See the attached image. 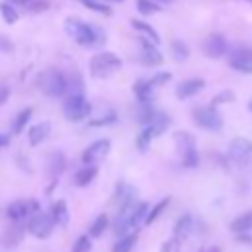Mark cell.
Here are the masks:
<instances>
[{"instance_id": "1", "label": "cell", "mask_w": 252, "mask_h": 252, "mask_svg": "<svg viewBox=\"0 0 252 252\" xmlns=\"http://www.w3.org/2000/svg\"><path fill=\"white\" fill-rule=\"evenodd\" d=\"M65 30L67 33L85 47H96L104 43V32L89 22H83L79 18H67L65 20Z\"/></svg>"}, {"instance_id": "2", "label": "cell", "mask_w": 252, "mask_h": 252, "mask_svg": "<svg viewBox=\"0 0 252 252\" xmlns=\"http://www.w3.org/2000/svg\"><path fill=\"white\" fill-rule=\"evenodd\" d=\"M146 217H148V203H132L130 207L118 211L116 215V220H114V232L118 236H124V234H130V230L138 228L142 222H146Z\"/></svg>"}, {"instance_id": "3", "label": "cell", "mask_w": 252, "mask_h": 252, "mask_svg": "<svg viewBox=\"0 0 252 252\" xmlns=\"http://www.w3.org/2000/svg\"><path fill=\"white\" fill-rule=\"evenodd\" d=\"M228 159L238 171L252 175V142L248 138H234L228 146Z\"/></svg>"}, {"instance_id": "4", "label": "cell", "mask_w": 252, "mask_h": 252, "mask_svg": "<svg viewBox=\"0 0 252 252\" xmlns=\"http://www.w3.org/2000/svg\"><path fill=\"white\" fill-rule=\"evenodd\" d=\"M39 89L49 96H61L69 91V77L57 69H47L39 75Z\"/></svg>"}, {"instance_id": "5", "label": "cell", "mask_w": 252, "mask_h": 252, "mask_svg": "<svg viewBox=\"0 0 252 252\" xmlns=\"http://www.w3.org/2000/svg\"><path fill=\"white\" fill-rule=\"evenodd\" d=\"M120 67H122L120 57H118V55H114V53H110V51L96 53V55L89 61V69H91L93 77H98V79L110 77V75H112V73H116Z\"/></svg>"}, {"instance_id": "6", "label": "cell", "mask_w": 252, "mask_h": 252, "mask_svg": "<svg viewBox=\"0 0 252 252\" xmlns=\"http://www.w3.org/2000/svg\"><path fill=\"white\" fill-rule=\"evenodd\" d=\"M63 112L71 122H79L91 114V104L83 94H69L63 102Z\"/></svg>"}, {"instance_id": "7", "label": "cell", "mask_w": 252, "mask_h": 252, "mask_svg": "<svg viewBox=\"0 0 252 252\" xmlns=\"http://www.w3.org/2000/svg\"><path fill=\"white\" fill-rule=\"evenodd\" d=\"M175 146L179 150V156H181V161L185 167H197L199 163V156H197V150H195V140L191 134L187 132H177L175 134Z\"/></svg>"}, {"instance_id": "8", "label": "cell", "mask_w": 252, "mask_h": 252, "mask_svg": "<svg viewBox=\"0 0 252 252\" xmlns=\"http://www.w3.org/2000/svg\"><path fill=\"white\" fill-rule=\"evenodd\" d=\"M193 120L199 128H205V130H220L222 128V118L217 110V106H201V108H195L193 110Z\"/></svg>"}, {"instance_id": "9", "label": "cell", "mask_w": 252, "mask_h": 252, "mask_svg": "<svg viewBox=\"0 0 252 252\" xmlns=\"http://www.w3.org/2000/svg\"><path fill=\"white\" fill-rule=\"evenodd\" d=\"M6 213H8V219L20 222V220L32 219L35 213H39V203L33 199H18V201L8 205Z\"/></svg>"}, {"instance_id": "10", "label": "cell", "mask_w": 252, "mask_h": 252, "mask_svg": "<svg viewBox=\"0 0 252 252\" xmlns=\"http://www.w3.org/2000/svg\"><path fill=\"white\" fill-rule=\"evenodd\" d=\"M55 224H57V222L53 220L51 213H49V215H47V213H35V215L30 219V222H28V230H30V234H33L35 238H47V236H51Z\"/></svg>"}, {"instance_id": "11", "label": "cell", "mask_w": 252, "mask_h": 252, "mask_svg": "<svg viewBox=\"0 0 252 252\" xmlns=\"http://www.w3.org/2000/svg\"><path fill=\"white\" fill-rule=\"evenodd\" d=\"M108 152H110V142H108V140H96V142H93V144L83 152L81 159H83V163H87V165H94V163H98L100 159H104V158L108 156Z\"/></svg>"}, {"instance_id": "12", "label": "cell", "mask_w": 252, "mask_h": 252, "mask_svg": "<svg viewBox=\"0 0 252 252\" xmlns=\"http://www.w3.org/2000/svg\"><path fill=\"white\" fill-rule=\"evenodd\" d=\"M226 39L222 37V35H219V33H211V35H207L205 37V41H203V53L207 55V57H213V59H217V57H222L224 53H226Z\"/></svg>"}, {"instance_id": "13", "label": "cell", "mask_w": 252, "mask_h": 252, "mask_svg": "<svg viewBox=\"0 0 252 252\" xmlns=\"http://www.w3.org/2000/svg\"><path fill=\"white\" fill-rule=\"evenodd\" d=\"M228 65L240 73H248L252 75V49L244 47V49H236L230 57H228Z\"/></svg>"}, {"instance_id": "14", "label": "cell", "mask_w": 252, "mask_h": 252, "mask_svg": "<svg viewBox=\"0 0 252 252\" xmlns=\"http://www.w3.org/2000/svg\"><path fill=\"white\" fill-rule=\"evenodd\" d=\"M132 203H136V189L128 183H118L116 193H114V205L118 207V211L130 207Z\"/></svg>"}, {"instance_id": "15", "label": "cell", "mask_w": 252, "mask_h": 252, "mask_svg": "<svg viewBox=\"0 0 252 252\" xmlns=\"http://www.w3.org/2000/svg\"><path fill=\"white\" fill-rule=\"evenodd\" d=\"M140 61H142V63H146V65H161V63H163V55L156 49V43H152L150 39L142 37Z\"/></svg>"}, {"instance_id": "16", "label": "cell", "mask_w": 252, "mask_h": 252, "mask_svg": "<svg viewBox=\"0 0 252 252\" xmlns=\"http://www.w3.org/2000/svg\"><path fill=\"white\" fill-rule=\"evenodd\" d=\"M154 91H156V85L150 79H138L134 83V94H136L138 102H152Z\"/></svg>"}, {"instance_id": "17", "label": "cell", "mask_w": 252, "mask_h": 252, "mask_svg": "<svg viewBox=\"0 0 252 252\" xmlns=\"http://www.w3.org/2000/svg\"><path fill=\"white\" fill-rule=\"evenodd\" d=\"M203 87H205V81H203V79H187V81H183V83L177 85L175 94H177L179 98H189V96L197 94Z\"/></svg>"}, {"instance_id": "18", "label": "cell", "mask_w": 252, "mask_h": 252, "mask_svg": "<svg viewBox=\"0 0 252 252\" xmlns=\"http://www.w3.org/2000/svg\"><path fill=\"white\" fill-rule=\"evenodd\" d=\"M49 132H51V124L49 122H39V124L32 126V130H30V144L32 146L41 144L49 136Z\"/></svg>"}, {"instance_id": "19", "label": "cell", "mask_w": 252, "mask_h": 252, "mask_svg": "<svg viewBox=\"0 0 252 252\" xmlns=\"http://www.w3.org/2000/svg\"><path fill=\"white\" fill-rule=\"evenodd\" d=\"M96 173H98L96 165H87V163H85V167H81V169L75 173V185H77V187L89 185L91 181H94Z\"/></svg>"}, {"instance_id": "20", "label": "cell", "mask_w": 252, "mask_h": 252, "mask_svg": "<svg viewBox=\"0 0 252 252\" xmlns=\"http://www.w3.org/2000/svg\"><path fill=\"white\" fill-rule=\"evenodd\" d=\"M191 226H193V219H191V215H183V217H179L177 222H175V226H173V236L179 238V240H185V238L189 236V232H191Z\"/></svg>"}, {"instance_id": "21", "label": "cell", "mask_w": 252, "mask_h": 252, "mask_svg": "<svg viewBox=\"0 0 252 252\" xmlns=\"http://www.w3.org/2000/svg\"><path fill=\"white\" fill-rule=\"evenodd\" d=\"M132 24V28L136 30V32H140L142 33V37H146V39H150L152 43H159V35H158V32L150 26V24H146V22H142V20H132L130 22Z\"/></svg>"}, {"instance_id": "22", "label": "cell", "mask_w": 252, "mask_h": 252, "mask_svg": "<svg viewBox=\"0 0 252 252\" xmlns=\"http://www.w3.org/2000/svg\"><path fill=\"white\" fill-rule=\"evenodd\" d=\"M230 230L236 232V234L252 230V211H246V213H242L240 217H236V219L232 220V224H230Z\"/></svg>"}, {"instance_id": "23", "label": "cell", "mask_w": 252, "mask_h": 252, "mask_svg": "<svg viewBox=\"0 0 252 252\" xmlns=\"http://www.w3.org/2000/svg\"><path fill=\"white\" fill-rule=\"evenodd\" d=\"M51 217L57 224H67L69 222V209H67V203L61 199L57 201L53 207H51Z\"/></svg>"}, {"instance_id": "24", "label": "cell", "mask_w": 252, "mask_h": 252, "mask_svg": "<svg viewBox=\"0 0 252 252\" xmlns=\"http://www.w3.org/2000/svg\"><path fill=\"white\" fill-rule=\"evenodd\" d=\"M156 138V132H154V128L150 126V124H146L144 126V130L138 134V138H136V146H138V150L140 152H146L148 150V146H150V142Z\"/></svg>"}, {"instance_id": "25", "label": "cell", "mask_w": 252, "mask_h": 252, "mask_svg": "<svg viewBox=\"0 0 252 252\" xmlns=\"http://www.w3.org/2000/svg\"><path fill=\"white\" fill-rule=\"evenodd\" d=\"M150 126L154 128L156 136H159L161 132H165V130H167V126H169V116H167V114H163V112H156V114H154V118L150 120Z\"/></svg>"}, {"instance_id": "26", "label": "cell", "mask_w": 252, "mask_h": 252, "mask_svg": "<svg viewBox=\"0 0 252 252\" xmlns=\"http://www.w3.org/2000/svg\"><path fill=\"white\" fill-rule=\"evenodd\" d=\"M136 234L134 232H130V234H124L114 246H112V252H130L132 248H134V244H136Z\"/></svg>"}, {"instance_id": "27", "label": "cell", "mask_w": 252, "mask_h": 252, "mask_svg": "<svg viewBox=\"0 0 252 252\" xmlns=\"http://www.w3.org/2000/svg\"><path fill=\"white\" fill-rule=\"evenodd\" d=\"M32 118V108H24L12 122V134H20L24 130V126L28 124V120Z\"/></svg>"}, {"instance_id": "28", "label": "cell", "mask_w": 252, "mask_h": 252, "mask_svg": "<svg viewBox=\"0 0 252 252\" xmlns=\"http://www.w3.org/2000/svg\"><path fill=\"white\" fill-rule=\"evenodd\" d=\"M106 226H108V217H106V215H100V217H96L94 222L91 224L89 234H91V236H100V234L104 232Z\"/></svg>"}, {"instance_id": "29", "label": "cell", "mask_w": 252, "mask_h": 252, "mask_svg": "<svg viewBox=\"0 0 252 252\" xmlns=\"http://www.w3.org/2000/svg\"><path fill=\"white\" fill-rule=\"evenodd\" d=\"M0 14H2V18H4L6 24H14L18 20V12H16L14 4H10V2L0 4Z\"/></svg>"}, {"instance_id": "30", "label": "cell", "mask_w": 252, "mask_h": 252, "mask_svg": "<svg viewBox=\"0 0 252 252\" xmlns=\"http://www.w3.org/2000/svg\"><path fill=\"white\" fill-rule=\"evenodd\" d=\"M167 205H169V197L161 199V201H159V203H158V205L148 213V217H146V224H152V222H154V220H156V219L165 211V207H167Z\"/></svg>"}, {"instance_id": "31", "label": "cell", "mask_w": 252, "mask_h": 252, "mask_svg": "<svg viewBox=\"0 0 252 252\" xmlns=\"http://www.w3.org/2000/svg\"><path fill=\"white\" fill-rule=\"evenodd\" d=\"M171 51H173V55H175L177 61H183V59H187V55H189V47H187L183 41H179V39H175V41L171 43Z\"/></svg>"}, {"instance_id": "32", "label": "cell", "mask_w": 252, "mask_h": 252, "mask_svg": "<svg viewBox=\"0 0 252 252\" xmlns=\"http://www.w3.org/2000/svg\"><path fill=\"white\" fill-rule=\"evenodd\" d=\"M136 4H138V10H140L144 16H150V14H154V12L159 10V8H158L159 4L154 2V0H138Z\"/></svg>"}, {"instance_id": "33", "label": "cell", "mask_w": 252, "mask_h": 252, "mask_svg": "<svg viewBox=\"0 0 252 252\" xmlns=\"http://www.w3.org/2000/svg\"><path fill=\"white\" fill-rule=\"evenodd\" d=\"M83 4H85L87 8H91V10H94V12H100V14H104V16L112 14V10H110L106 4L98 2V0H83Z\"/></svg>"}, {"instance_id": "34", "label": "cell", "mask_w": 252, "mask_h": 252, "mask_svg": "<svg viewBox=\"0 0 252 252\" xmlns=\"http://www.w3.org/2000/svg\"><path fill=\"white\" fill-rule=\"evenodd\" d=\"M232 100H234V93H232V91H222V93H219L217 96H213L211 106H219V104H222V102H232Z\"/></svg>"}, {"instance_id": "35", "label": "cell", "mask_w": 252, "mask_h": 252, "mask_svg": "<svg viewBox=\"0 0 252 252\" xmlns=\"http://www.w3.org/2000/svg\"><path fill=\"white\" fill-rule=\"evenodd\" d=\"M71 252H91V238L89 236H79L75 240Z\"/></svg>"}, {"instance_id": "36", "label": "cell", "mask_w": 252, "mask_h": 252, "mask_svg": "<svg viewBox=\"0 0 252 252\" xmlns=\"http://www.w3.org/2000/svg\"><path fill=\"white\" fill-rule=\"evenodd\" d=\"M51 173L53 175H59L63 169H65V158L63 156H59V154H55L53 158H51Z\"/></svg>"}, {"instance_id": "37", "label": "cell", "mask_w": 252, "mask_h": 252, "mask_svg": "<svg viewBox=\"0 0 252 252\" xmlns=\"http://www.w3.org/2000/svg\"><path fill=\"white\" fill-rule=\"evenodd\" d=\"M179 248H181V240L173 236V238H169V240L163 242L161 252H179Z\"/></svg>"}, {"instance_id": "38", "label": "cell", "mask_w": 252, "mask_h": 252, "mask_svg": "<svg viewBox=\"0 0 252 252\" xmlns=\"http://www.w3.org/2000/svg\"><path fill=\"white\" fill-rule=\"evenodd\" d=\"M114 120H116L114 112H108V114H104V116H100V118L91 120L89 124H91V126H102V124H110V122H114Z\"/></svg>"}, {"instance_id": "39", "label": "cell", "mask_w": 252, "mask_h": 252, "mask_svg": "<svg viewBox=\"0 0 252 252\" xmlns=\"http://www.w3.org/2000/svg\"><path fill=\"white\" fill-rule=\"evenodd\" d=\"M169 79H171V75H169V73H158V75H156V77H152L150 81H152L156 87H161V85H163V83H167Z\"/></svg>"}, {"instance_id": "40", "label": "cell", "mask_w": 252, "mask_h": 252, "mask_svg": "<svg viewBox=\"0 0 252 252\" xmlns=\"http://www.w3.org/2000/svg\"><path fill=\"white\" fill-rule=\"evenodd\" d=\"M45 8H47V4L41 2V0H32L30 2V10H33V12H39V10H45Z\"/></svg>"}, {"instance_id": "41", "label": "cell", "mask_w": 252, "mask_h": 252, "mask_svg": "<svg viewBox=\"0 0 252 252\" xmlns=\"http://www.w3.org/2000/svg\"><path fill=\"white\" fill-rule=\"evenodd\" d=\"M8 96H10V89L6 85H0V106L8 100Z\"/></svg>"}, {"instance_id": "42", "label": "cell", "mask_w": 252, "mask_h": 252, "mask_svg": "<svg viewBox=\"0 0 252 252\" xmlns=\"http://www.w3.org/2000/svg\"><path fill=\"white\" fill-rule=\"evenodd\" d=\"M10 144V136L8 134H0V148H6Z\"/></svg>"}, {"instance_id": "43", "label": "cell", "mask_w": 252, "mask_h": 252, "mask_svg": "<svg viewBox=\"0 0 252 252\" xmlns=\"http://www.w3.org/2000/svg\"><path fill=\"white\" fill-rule=\"evenodd\" d=\"M0 47L2 49H12V43L8 41V37H0Z\"/></svg>"}, {"instance_id": "44", "label": "cell", "mask_w": 252, "mask_h": 252, "mask_svg": "<svg viewBox=\"0 0 252 252\" xmlns=\"http://www.w3.org/2000/svg\"><path fill=\"white\" fill-rule=\"evenodd\" d=\"M10 4H14V6H24V4H30V0H8Z\"/></svg>"}, {"instance_id": "45", "label": "cell", "mask_w": 252, "mask_h": 252, "mask_svg": "<svg viewBox=\"0 0 252 252\" xmlns=\"http://www.w3.org/2000/svg\"><path fill=\"white\" fill-rule=\"evenodd\" d=\"M199 252H220L217 246H211V248H203V250H199Z\"/></svg>"}, {"instance_id": "46", "label": "cell", "mask_w": 252, "mask_h": 252, "mask_svg": "<svg viewBox=\"0 0 252 252\" xmlns=\"http://www.w3.org/2000/svg\"><path fill=\"white\" fill-rule=\"evenodd\" d=\"M154 2H158V4H169V2H173V0H154Z\"/></svg>"}, {"instance_id": "47", "label": "cell", "mask_w": 252, "mask_h": 252, "mask_svg": "<svg viewBox=\"0 0 252 252\" xmlns=\"http://www.w3.org/2000/svg\"><path fill=\"white\" fill-rule=\"evenodd\" d=\"M248 108H250V110H252V100H250V102H248Z\"/></svg>"}, {"instance_id": "48", "label": "cell", "mask_w": 252, "mask_h": 252, "mask_svg": "<svg viewBox=\"0 0 252 252\" xmlns=\"http://www.w3.org/2000/svg\"><path fill=\"white\" fill-rule=\"evenodd\" d=\"M110 2H122V0H110Z\"/></svg>"}, {"instance_id": "49", "label": "cell", "mask_w": 252, "mask_h": 252, "mask_svg": "<svg viewBox=\"0 0 252 252\" xmlns=\"http://www.w3.org/2000/svg\"><path fill=\"white\" fill-rule=\"evenodd\" d=\"M250 2H252V0H250Z\"/></svg>"}, {"instance_id": "50", "label": "cell", "mask_w": 252, "mask_h": 252, "mask_svg": "<svg viewBox=\"0 0 252 252\" xmlns=\"http://www.w3.org/2000/svg\"><path fill=\"white\" fill-rule=\"evenodd\" d=\"M81 2H83V0H81Z\"/></svg>"}]
</instances>
